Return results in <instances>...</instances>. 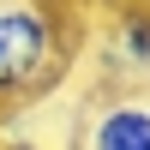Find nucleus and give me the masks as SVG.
<instances>
[{
	"label": "nucleus",
	"instance_id": "1",
	"mask_svg": "<svg viewBox=\"0 0 150 150\" xmlns=\"http://www.w3.org/2000/svg\"><path fill=\"white\" fill-rule=\"evenodd\" d=\"M66 78V0H0V108Z\"/></svg>",
	"mask_w": 150,
	"mask_h": 150
},
{
	"label": "nucleus",
	"instance_id": "3",
	"mask_svg": "<svg viewBox=\"0 0 150 150\" xmlns=\"http://www.w3.org/2000/svg\"><path fill=\"white\" fill-rule=\"evenodd\" d=\"M108 66L114 78L150 84V0H108Z\"/></svg>",
	"mask_w": 150,
	"mask_h": 150
},
{
	"label": "nucleus",
	"instance_id": "4",
	"mask_svg": "<svg viewBox=\"0 0 150 150\" xmlns=\"http://www.w3.org/2000/svg\"><path fill=\"white\" fill-rule=\"evenodd\" d=\"M0 150H42L36 138H0Z\"/></svg>",
	"mask_w": 150,
	"mask_h": 150
},
{
	"label": "nucleus",
	"instance_id": "2",
	"mask_svg": "<svg viewBox=\"0 0 150 150\" xmlns=\"http://www.w3.org/2000/svg\"><path fill=\"white\" fill-rule=\"evenodd\" d=\"M78 150H150V96L108 90L102 102L84 114Z\"/></svg>",
	"mask_w": 150,
	"mask_h": 150
}]
</instances>
